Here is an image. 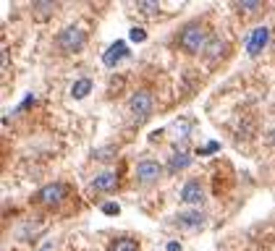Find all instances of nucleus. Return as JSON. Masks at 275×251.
<instances>
[{"mask_svg": "<svg viewBox=\"0 0 275 251\" xmlns=\"http://www.w3.org/2000/svg\"><path fill=\"white\" fill-rule=\"evenodd\" d=\"M178 42L181 47L186 53L197 55V53H205L207 50V45H210V37H207V29L200 26V24H186L181 29V34H178Z\"/></svg>", "mask_w": 275, "mask_h": 251, "instance_id": "obj_1", "label": "nucleus"}, {"mask_svg": "<svg viewBox=\"0 0 275 251\" xmlns=\"http://www.w3.org/2000/svg\"><path fill=\"white\" fill-rule=\"evenodd\" d=\"M129 110L134 113V118H149L152 115V110H155V97L147 92V89H139V92H134L131 94V100H129Z\"/></svg>", "mask_w": 275, "mask_h": 251, "instance_id": "obj_2", "label": "nucleus"}, {"mask_svg": "<svg viewBox=\"0 0 275 251\" xmlns=\"http://www.w3.org/2000/svg\"><path fill=\"white\" fill-rule=\"evenodd\" d=\"M84 42H87V34H84L79 26H66V29L58 34V45H60V50H66V53L82 50Z\"/></svg>", "mask_w": 275, "mask_h": 251, "instance_id": "obj_3", "label": "nucleus"}, {"mask_svg": "<svg viewBox=\"0 0 275 251\" xmlns=\"http://www.w3.org/2000/svg\"><path fill=\"white\" fill-rule=\"evenodd\" d=\"M126 58H131V50H129V45L124 42V39H118V42H113L108 50H105V55H102V63L108 68H115L121 60H126Z\"/></svg>", "mask_w": 275, "mask_h": 251, "instance_id": "obj_4", "label": "nucleus"}, {"mask_svg": "<svg viewBox=\"0 0 275 251\" xmlns=\"http://www.w3.org/2000/svg\"><path fill=\"white\" fill-rule=\"evenodd\" d=\"M270 42V29L267 26H257L252 34L247 37V53L254 58V55H259L265 50V45Z\"/></svg>", "mask_w": 275, "mask_h": 251, "instance_id": "obj_5", "label": "nucleus"}, {"mask_svg": "<svg viewBox=\"0 0 275 251\" xmlns=\"http://www.w3.org/2000/svg\"><path fill=\"white\" fill-rule=\"evenodd\" d=\"M66 196V186L63 183H50V186H45L42 191L37 194V199L45 204V207H55L58 201H63Z\"/></svg>", "mask_w": 275, "mask_h": 251, "instance_id": "obj_6", "label": "nucleus"}, {"mask_svg": "<svg viewBox=\"0 0 275 251\" xmlns=\"http://www.w3.org/2000/svg\"><path fill=\"white\" fill-rule=\"evenodd\" d=\"M176 223H178L183 230L194 233V230H200V228L205 225V212H200V210H186V212H181V215L176 217Z\"/></svg>", "mask_w": 275, "mask_h": 251, "instance_id": "obj_7", "label": "nucleus"}, {"mask_svg": "<svg viewBox=\"0 0 275 251\" xmlns=\"http://www.w3.org/2000/svg\"><path fill=\"white\" fill-rule=\"evenodd\" d=\"M160 162L155 160H139V165H136V178H139V183H152L160 178Z\"/></svg>", "mask_w": 275, "mask_h": 251, "instance_id": "obj_8", "label": "nucleus"}, {"mask_svg": "<svg viewBox=\"0 0 275 251\" xmlns=\"http://www.w3.org/2000/svg\"><path fill=\"white\" fill-rule=\"evenodd\" d=\"M92 188H95V191H100V194H113L115 188H118V173H113V170L100 173V176L92 181Z\"/></svg>", "mask_w": 275, "mask_h": 251, "instance_id": "obj_9", "label": "nucleus"}, {"mask_svg": "<svg viewBox=\"0 0 275 251\" xmlns=\"http://www.w3.org/2000/svg\"><path fill=\"white\" fill-rule=\"evenodd\" d=\"M181 201L186 204H202L205 201V188L200 181H186L181 188Z\"/></svg>", "mask_w": 275, "mask_h": 251, "instance_id": "obj_10", "label": "nucleus"}, {"mask_svg": "<svg viewBox=\"0 0 275 251\" xmlns=\"http://www.w3.org/2000/svg\"><path fill=\"white\" fill-rule=\"evenodd\" d=\"M191 165V154L186 152H176L171 157V162H168V173H178V170H186Z\"/></svg>", "mask_w": 275, "mask_h": 251, "instance_id": "obj_11", "label": "nucleus"}, {"mask_svg": "<svg viewBox=\"0 0 275 251\" xmlns=\"http://www.w3.org/2000/svg\"><path fill=\"white\" fill-rule=\"evenodd\" d=\"M89 92H92V81H89V78H76V81H73V87H71L73 100H84Z\"/></svg>", "mask_w": 275, "mask_h": 251, "instance_id": "obj_12", "label": "nucleus"}, {"mask_svg": "<svg viewBox=\"0 0 275 251\" xmlns=\"http://www.w3.org/2000/svg\"><path fill=\"white\" fill-rule=\"evenodd\" d=\"M113 251H139V243L134 238H118L113 243Z\"/></svg>", "mask_w": 275, "mask_h": 251, "instance_id": "obj_13", "label": "nucleus"}, {"mask_svg": "<svg viewBox=\"0 0 275 251\" xmlns=\"http://www.w3.org/2000/svg\"><path fill=\"white\" fill-rule=\"evenodd\" d=\"M262 8V3L259 0H244V3H239V11L241 13H254V11H259Z\"/></svg>", "mask_w": 275, "mask_h": 251, "instance_id": "obj_14", "label": "nucleus"}, {"mask_svg": "<svg viewBox=\"0 0 275 251\" xmlns=\"http://www.w3.org/2000/svg\"><path fill=\"white\" fill-rule=\"evenodd\" d=\"M218 149H220L218 141H207V144H202L200 149H197V154H200V157H207V154H215Z\"/></svg>", "mask_w": 275, "mask_h": 251, "instance_id": "obj_15", "label": "nucleus"}, {"mask_svg": "<svg viewBox=\"0 0 275 251\" xmlns=\"http://www.w3.org/2000/svg\"><path fill=\"white\" fill-rule=\"evenodd\" d=\"M129 37H131V42H144V39H147V31L139 29V26H134V29L129 31Z\"/></svg>", "mask_w": 275, "mask_h": 251, "instance_id": "obj_16", "label": "nucleus"}, {"mask_svg": "<svg viewBox=\"0 0 275 251\" xmlns=\"http://www.w3.org/2000/svg\"><path fill=\"white\" fill-rule=\"evenodd\" d=\"M102 212L108 215V217H115V215L121 212V207H118L115 201H105V204H102Z\"/></svg>", "mask_w": 275, "mask_h": 251, "instance_id": "obj_17", "label": "nucleus"}, {"mask_svg": "<svg viewBox=\"0 0 275 251\" xmlns=\"http://www.w3.org/2000/svg\"><path fill=\"white\" fill-rule=\"evenodd\" d=\"M176 136H178V139H186V136H189V123H186V120L176 123Z\"/></svg>", "mask_w": 275, "mask_h": 251, "instance_id": "obj_18", "label": "nucleus"}, {"mask_svg": "<svg viewBox=\"0 0 275 251\" xmlns=\"http://www.w3.org/2000/svg\"><path fill=\"white\" fill-rule=\"evenodd\" d=\"M53 8H55V6H53V3H50V0H42V3H40V6H37V11H40V13H50V11H53Z\"/></svg>", "mask_w": 275, "mask_h": 251, "instance_id": "obj_19", "label": "nucleus"}, {"mask_svg": "<svg viewBox=\"0 0 275 251\" xmlns=\"http://www.w3.org/2000/svg\"><path fill=\"white\" fill-rule=\"evenodd\" d=\"M139 8H144V11H155L158 3H155V0H144V3H139Z\"/></svg>", "mask_w": 275, "mask_h": 251, "instance_id": "obj_20", "label": "nucleus"}, {"mask_svg": "<svg viewBox=\"0 0 275 251\" xmlns=\"http://www.w3.org/2000/svg\"><path fill=\"white\" fill-rule=\"evenodd\" d=\"M32 102H34V94H26V100L21 102V110H26V107L32 105Z\"/></svg>", "mask_w": 275, "mask_h": 251, "instance_id": "obj_21", "label": "nucleus"}, {"mask_svg": "<svg viewBox=\"0 0 275 251\" xmlns=\"http://www.w3.org/2000/svg\"><path fill=\"white\" fill-rule=\"evenodd\" d=\"M168 251H181V243L178 241H171V243H168Z\"/></svg>", "mask_w": 275, "mask_h": 251, "instance_id": "obj_22", "label": "nucleus"}, {"mask_svg": "<svg viewBox=\"0 0 275 251\" xmlns=\"http://www.w3.org/2000/svg\"><path fill=\"white\" fill-rule=\"evenodd\" d=\"M270 141H272V147H275V129L270 131Z\"/></svg>", "mask_w": 275, "mask_h": 251, "instance_id": "obj_23", "label": "nucleus"}, {"mask_svg": "<svg viewBox=\"0 0 275 251\" xmlns=\"http://www.w3.org/2000/svg\"><path fill=\"white\" fill-rule=\"evenodd\" d=\"M42 251H48V248H42Z\"/></svg>", "mask_w": 275, "mask_h": 251, "instance_id": "obj_24", "label": "nucleus"}]
</instances>
